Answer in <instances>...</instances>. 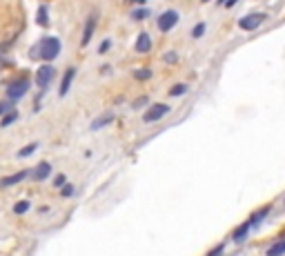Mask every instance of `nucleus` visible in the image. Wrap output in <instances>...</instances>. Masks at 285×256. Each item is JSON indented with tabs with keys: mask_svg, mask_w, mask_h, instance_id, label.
<instances>
[{
	"mask_svg": "<svg viewBox=\"0 0 285 256\" xmlns=\"http://www.w3.org/2000/svg\"><path fill=\"white\" fill-rule=\"evenodd\" d=\"M40 58L43 60H53L56 56L60 53V40L58 38H53V36H49V38H45V40H40Z\"/></svg>",
	"mask_w": 285,
	"mask_h": 256,
	"instance_id": "f257e3e1",
	"label": "nucleus"
},
{
	"mask_svg": "<svg viewBox=\"0 0 285 256\" xmlns=\"http://www.w3.org/2000/svg\"><path fill=\"white\" fill-rule=\"evenodd\" d=\"M265 20H267V14H247L238 20V27L243 31H256Z\"/></svg>",
	"mask_w": 285,
	"mask_h": 256,
	"instance_id": "f03ea898",
	"label": "nucleus"
},
{
	"mask_svg": "<svg viewBox=\"0 0 285 256\" xmlns=\"http://www.w3.org/2000/svg\"><path fill=\"white\" fill-rule=\"evenodd\" d=\"M167 111H169V105H165V102H156V105H152L150 109L143 114V123H156V121H160Z\"/></svg>",
	"mask_w": 285,
	"mask_h": 256,
	"instance_id": "7ed1b4c3",
	"label": "nucleus"
},
{
	"mask_svg": "<svg viewBox=\"0 0 285 256\" xmlns=\"http://www.w3.org/2000/svg\"><path fill=\"white\" fill-rule=\"evenodd\" d=\"M176 23H179V11L176 9H167L160 14L158 18V29L160 31H169V29H174Z\"/></svg>",
	"mask_w": 285,
	"mask_h": 256,
	"instance_id": "20e7f679",
	"label": "nucleus"
},
{
	"mask_svg": "<svg viewBox=\"0 0 285 256\" xmlns=\"http://www.w3.org/2000/svg\"><path fill=\"white\" fill-rule=\"evenodd\" d=\"M27 89H29V80H27V78H20V80H14L9 87H7V96H9V101H16V98L25 96Z\"/></svg>",
	"mask_w": 285,
	"mask_h": 256,
	"instance_id": "39448f33",
	"label": "nucleus"
},
{
	"mask_svg": "<svg viewBox=\"0 0 285 256\" xmlns=\"http://www.w3.org/2000/svg\"><path fill=\"white\" fill-rule=\"evenodd\" d=\"M53 67L52 65H43V67L38 69V72H36V85H38L40 89H45L49 85V82H52V78H53Z\"/></svg>",
	"mask_w": 285,
	"mask_h": 256,
	"instance_id": "423d86ee",
	"label": "nucleus"
},
{
	"mask_svg": "<svg viewBox=\"0 0 285 256\" xmlns=\"http://www.w3.org/2000/svg\"><path fill=\"white\" fill-rule=\"evenodd\" d=\"M96 23H98V16L92 14L87 18V23H85V34H82V40H80L82 47H87V45H89V40H92L94 31H96Z\"/></svg>",
	"mask_w": 285,
	"mask_h": 256,
	"instance_id": "0eeeda50",
	"label": "nucleus"
},
{
	"mask_svg": "<svg viewBox=\"0 0 285 256\" xmlns=\"http://www.w3.org/2000/svg\"><path fill=\"white\" fill-rule=\"evenodd\" d=\"M136 51L138 53H147L152 49V38H150V34L147 31H140L138 34V38H136Z\"/></svg>",
	"mask_w": 285,
	"mask_h": 256,
	"instance_id": "6e6552de",
	"label": "nucleus"
},
{
	"mask_svg": "<svg viewBox=\"0 0 285 256\" xmlns=\"http://www.w3.org/2000/svg\"><path fill=\"white\" fill-rule=\"evenodd\" d=\"M27 169H23V172H18V174H11V176H5V179H0V187H9V185H16L20 183V180L27 179Z\"/></svg>",
	"mask_w": 285,
	"mask_h": 256,
	"instance_id": "1a4fd4ad",
	"label": "nucleus"
},
{
	"mask_svg": "<svg viewBox=\"0 0 285 256\" xmlns=\"http://www.w3.org/2000/svg\"><path fill=\"white\" fill-rule=\"evenodd\" d=\"M74 76H76V69L69 67L67 72H65V76H63V82H60V96H65V94L69 92V85H72Z\"/></svg>",
	"mask_w": 285,
	"mask_h": 256,
	"instance_id": "9d476101",
	"label": "nucleus"
},
{
	"mask_svg": "<svg viewBox=\"0 0 285 256\" xmlns=\"http://www.w3.org/2000/svg\"><path fill=\"white\" fill-rule=\"evenodd\" d=\"M49 174H52V165H49V163H40L38 167L34 169V179L36 180H45Z\"/></svg>",
	"mask_w": 285,
	"mask_h": 256,
	"instance_id": "9b49d317",
	"label": "nucleus"
},
{
	"mask_svg": "<svg viewBox=\"0 0 285 256\" xmlns=\"http://www.w3.org/2000/svg\"><path fill=\"white\" fill-rule=\"evenodd\" d=\"M250 230H252V225H250V223L245 221V223H243V225H241V227H238V230H236V232H234V236H232V238H234V241H236V243H241L243 238H245L247 234H250Z\"/></svg>",
	"mask_w": 285,
	"mask_h": 256,
	"instance_id": "f8f14e48",
	"label": "nucleus"
},
{
	"mask_svg": "<svg viewBox=\"0 0 285 256\" xmlns=\"http://www.w3.org/2000/svg\"><path fill=\"white\" fill-rule=\"evenodd\" d=\"M111 121H114V116H111V114H103V116L98 118V121H94V123H92V129H101V127L109 125Z\"/></svg>",
	"mask_w": 285,
	"mask_h": 256,
	"instance_id": "ddd939ff",
	"label": "nucleus"
},
{
	"mask_svg": "<svg viewBox=\"0 0 285 256\" xmlns=\"http://www.w3.org/2000/svg\"><path fill=\"white\" fill-rule=\"evenodd\" d=\"M285 254V241H279L267 250V256H283Z\"/></svg>",
	"mask_w": 285,
	"mask_h": 256,
	"instance_id": "4468645a",
	"label": "nucleus"
},
{
	"mask_svg": "<svg viewBox=\"0 0 285 256\" xmlns=\"http://www.w3.org/2000/svg\"><path fill=\"white\" fill-rule=\"evenodd\" d=\"M134 78H136V80H150V78H152V69H136Z\"/></svg>",
	"mask_w": 285,
	"mask_h": 256,
	"instance_id": "2eb2a0df",
	"label": "nucleus"
},
{
	"mask_svg": "<svg viewBox=\"0 0 285 256\" xmlns=\"http://www.w3.org/2000/svg\"><path fill=\"white\" fill-rule=\"evenodd\" d=\"M131 18H134V20H145V18H150V9H147V7H140V9H136L134 14H131Z\"/></svg>",
	"mask_w": 285,
	"mask_h": 256,
	"instance_id": "dca6fc26",
	"label": "nucleus"
},
{
	"mask_svg": "<svg viewBox=\"0 0 285 256\" xmlns=\"http://www.w3.org/2000/svg\"><path fill=\"white\" fill-rule=\"evenodd\" d=\"M36 150H38V145H36V143H31V145L23 147V150L18 152V156H20V158H27V156H31V154H34Z\"/></svg>",
	"mask_w": 285,
	"mask_h": 256,
	"instance_id": "f3484780",
	"label": "nucleus"
},
{
	"mask_svg": "<svg viewBox=\"0 0 285 256\" xmlns=\"http://www.w3.org/2000/svg\"><path fill=\"white\" fill-rule=\"evenodd\" d=\"M185 92H187V85H174L169 89V96H183Z\"/></svg>",
	"mask_w": 285,
	"mask_h": 256,
	"instance_id": "a211bd4d",
	"label": "nucleus"
},
{
	"mask_svg": "<svg viewBox=\"0 0 285 256\" xmlns=\"http://www.w3.org/2000/svg\"><path fill=\"white\" fill-rule=\"evenodd\" d=\"M203 34H205V23H198L196 27L192 29V38H201Z\"/></svg>",
	"mask_w": 285,
	"mask_h": 256,
	"instance_id": "6ab92c4d",
	"label": "nucleus"
},
{
	"mask_svg": "<svg viewBox=\"0 0 285 256\" xmlns=\"http://www.w3.org/2000/svg\"><path fill=\"white\" fill-rule=\"evenodd\" d=\"M27 209H29V203H27V201H20V203H16L14 212H16V214H25Z\"/></svg>",
	"mask_w": 285,
	"mask_h": 256,
	"instance_id": "aec40b11",
	"label": "nucleus"
},
{
	"mask_svg": "<svg viewBox=\"0 0 285 256\" xmlns=\"http://www.w3.org/2000/svg\"><path fill=\"white\" fill-rule=\"evenodd\" d=\"M16 118H18V114H16V111H11V114H7V116L2 118V123H0V125H2V127H7V125H11V123H14Z\"/></svg>",
	"mask_w": 285,
	"mask_h": 256,
	"instance_id": "412c9836",
	"label": "nucleus"
},
{
	"mask_svg": "<svg viewBox=\"0 0 285 256\" xmlns=\"http://www.w3.org/2000/svg\"><path fill=\"white\" fill-rule=\"evenodd\" d=\"M38 25H47V9H45V7H40L38 9Z\"/></svg>",
	"mask_w": 285,
	"mask_h": 256,
	"instance_id": "4be33fe9",
	"label": "nucleus"
},
{
	"mask_svg": "<svg viewBox=\"0 0 285 256\" xmlns=\"http://www.w3.org/2000/svg\"><path fill=\"white\" fill-rule=\"evenodd\" d=\"M179 60V56H176L174 51H169V53H165V63H176Z\"/></svg>",
	"mask_w": 285,
	"mask_h": 256,
	"instance_id": "5701e85b",
	"label": "nucleus"
},
{
	"mask_svg": "<svg viewBox=\"0 0 285 256\" xmlns=\"http://www.w3.org/2000/svg\"><path fill=\"white\" fill-rule=\"evenodd\" d=\"M109 47H111V40H103V43H101V47H98V51H101V53H105Z\"/></svg>",
	"mask_w": 285,
	"mask_h": 256,
	"instance_id": "b1692460",
	"label": "nucleus"
},
{
	"mask_svg": "<svg viewBox=\"0 0 285 256\" xmlns=\"http://www.w3.org/2000/svg\"><path fill=\"white\" fill-rule=\"evenodd\" d=\"M223 250H225V245H223V243H221V245H218L216 250H212V252H209L207 256H221V254H223Z\"/></svg>",
	"mask_w": 285,
	"mask_h": 256,
	"instance_id": "393cba45",
	"label": "nucleus"
},
{
	"mask_svg": "<svg viewBox=\"0 0 285 256\" xmlns=\"http://www.w3.org/2000/svg\"><path fill=\"white\" fill-rule=\"evenodd\" d=\"M11 102H14V101H5V102H0V114L9 109V107H11Z\"/></svg>",
	"mask_w": 285,
	"mask_h": 256,
	"instance_id": "a878e982",
	"label": "nucleus"
},
{
	"mask_svg": "<svg viewBox=\"0 0 285 256\" xmlns=\"http://www.w3.org/2000/svg\"><path fill=\"white\" fill-rule=\"evenodd\" d=\"M72 194H74V187H72V185H65V187H63V196H72Z\"/></svg>",
	"mask_w": 285,
	"mask_h": 256,
	"instance_id": "bb28decb",
	"label": "nucleus"
},
{
	"mask_svg": "<svg viewBox=\"0 0 285 256\" xmlns=\"http://www.w3.org/2000/svg\"><path fill=\"white\" fill-rule=\"evenodd\" d=\"M140 105H147V98H145V96H143V98H138V102H136L134 107H140Z\"/></svg>",
	"mask_w": 285,
	"mask_h": 256,
	"instance_id": "cd10ccee",
	"label": "nucleus"
},
{
	"mask_svg": "<svg viewBox=\"0 0 285 256\" xmlns=\"http://www.w3.org/2000/svg\"><path fill=\"white\" fill-rule=\"evenodd\" d=\"M65 183V176H58V179H56V185H58V187H60V185H63Z\"/></svg>",
	"mask_w": 285,
	"mask_h": 256,
	"instance_id": "c85d7f7f",
	"label": "nucleus"
},
{
	"mask_svg": "<svg viewBox=\"0 0 285 256\" xmlns=\"http://www.w3.org/2000/svg\"><path fill=\"white\" fill-rule=\"evenodd\" d=\"M225 2H227V0H218V5H225Z\"/></svg>",
	"mask_w": 285,
	"mask_h": 256,
	"instance_id": "c756f323",
	"label": "nucleus"
},
{
	"mask_svg": "<svg viewBox=\"0 0 285 256\" xmlns=\"http://www.w3.org/2000/svg\"><path fill=\"white\" fill-rule=\"evenodd\" d=\"M134 2H145V0H134Z\"/></svg>",
	"mask_w": 285,
	"mask_h": 256,
	"instance_id": "7c9ffc66",
	"label": "nucleus"
},
{
	"mask_svg": "<svg viewBox=\"0 0 285 256\" xmlns=\"http://www.w3.org/2000/svg\"><path fill=\"white\" fill-rule=\"evenodd\" d=\"M205 2H207V0H205Z\"/></svg>",
	"mask_w": 285,
	"mask_h": 256,
	"instance_id": "2f4dec72",
	"label": "nucleus"
}]
</instances>
